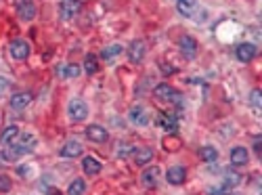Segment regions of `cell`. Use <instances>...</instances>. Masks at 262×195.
Masks as SVG:
<instances>
[{"mask_svg": "<svg viewBox=\"0 0 262 195\" xmlns=\"http://www.w3.org/2000/svg\"><path fill=\"white\" fill-rule=\"evenodd\" d=\"M122 44H111V47H107V49H103V53H101V57L105 61H109V59H113V57H117L122 53Z\"/></svg>", "mask_w": 262, "mask_h": 195, "instance_id": "d4e9b609", "label": "cell"}, {"mask_svg": "<svg viewBox=\"0 0 262 195\" xmlns=\"http://www.w3.org/2000/svg\"><path fill=\"white\" fill-rule=\"evenodd\" d=\"M82 9V0H61V7H59V13L63 19H74Z\"/></svg>", "mask_w": 262, "mask_h": 195, "instance_id": "52a82bcc", "label": "cell"}, {"mask_svg": "<svg viewBox=\"0 0 262 195\" xmlns=\"http://www.w3.org/2000/svg\"><path fill=\"white\" fill-rule=\"evenodd\" d=\"M156 124L162 126V128H164L166 132H170V134H176V132H178V120H176V116H172V113L160 111L158 118H156Z\"/></svg>", "mask_w": 262, "mask_h": 195, "instance_id": "5b68a950", "label": "cell"}, {"mask_svg": "<svg viewBox=\"0 0 262 195\" xmlns=\"http://www.w3.org/2000/svg\"><path fill=\"white\" fill-rule=\"evenodd\" d=\"M195 9H197V0H176V11L183 17H191Z\"/></svg>", "mask_w": 262, "mask_h": 195, "instance_id": "d6986e66", "label": "cell"}, {"mask_svg": "<svg viewBox=\"0 0 262 195\" xmlns=\"http://www.w3.org/2000/svg\"><path fill=\"white\" fill-rule=\"evenodd\" d=\"M9 103H11V107H13L15 111H21V109H26L32 103V93H28V90H23V93H15L13 97L9 99Z\"/></svg>", "mask_w": 262, "mask_h": 195, "instance_id": "4fadbf2b", "label": "cell"}, {"mask_svg": "<svg viewBox=\"0 0 262 195\" xmlns=\"http://www.w3.org/2000/svg\"><path fill=\"white\" fill-rule=\"evenodd\" d=\"M260 97H262V93H260V88H254L252 93H249V99H252V105H256L258 109H260Z\"/></svg>", "mask_w": 262, "mask_h": 195, "instance_id": "83f0119b", "label": "cell"}, {"mask_svg": "<svg viewBox=\"0 0 262 195\" xmlns=\"http://www.w3.org/2000/svg\"><path fill=\"white\" fill-rule=\"evenodd\" d=\"M9 88H11V82H9L7 78L0 76V97H5V95L9 93Z\"/></svg>", "mask_w": 262, "mask_h": 195, "instance_id": "f1b7e54d", "label": "cell"}, {"mask_svg": "<svg viewBox=\"0 0 262 195\" xmlns=\"http://www.w3.org/2000/svg\"><path fill=\"white\" fill-rule=\"evenodd\" d=\"M84 72H86L88 76H92V74L99 72V61H97V57H94L92 53H88L86 59H84Z\"/></svg>", "mask_w": 262, "mask_h": 195, "instance_id": "cb8c5ba5", "label": "cell"}, {"mask_svg": "<svg viewBox=\"0 0 262 195\" xmlns=\"http://www.w3.org/2000/svg\"><path fill=\"white\" fill-rule=\"evenodd\" d=\"M166 178H168L170 185H183L185 178H187V170L185 166H170L168 172H166Z\"/></svg>", "mask_w": 262, "mask_h": 195, "instance_id": "7c38bea8", "label": "cell"}, {"mask_svg": "<svg viewBox=\"0 0 262 195\" xmlns=\"http://www.w3.org/2000/svg\"><path fill=\"white\" fill-rule=\"evenodd\" d=\"M17 15H19V19H23V21H32V19L36 17V5L32 3V5L17 7Z\"/></svg>", "mask_w": 262, "mask_h": 195, "instance_id": "ffe728a7", "label": "cell"}, {"mask_svg": "<svg viewBox=\"0 0 262 195\" xmlns=\"http://www.w3.org/2000/svg\"><path fill=\"white\" fill-rule=\"evenodd\" d=\"M82 170H84V174H88V176H97L99 172L103 170V166H101V162L97 157L86 155L84 159H82Z\"/></svg>", "mask_w": 262, "mask_h": 195, "instance_id": "5bb4252c", "label": "cell"}, {"mask_svg": "<svg viewBox=\"0 0 262 195\" xmlns=\"http://www.w3.org/2000/svg\"><path fill=\"white\" fill-rule=\"evenodd\" d=\"M128 120L133 122L135 126H147L149 124L147 109L143 105H133V109H130V113H128Z\"/></svg>", "mask_w": 262, "mask_h": 195, "instance_id": "8fae6325", "label": "cell"}, {"mask_svg": "<svg viewBox=\"0 0 262 195\" xmlns=\"http://www.w3.org/2000/svg\"><path fill=\"white\" fill-rule=\"evenodd\" d=\"M235 55H237V59H239L241 63H249V61H252L254 57L258 55V49L254 47V44H249V42H243V44H239V47H237Z\"/></svg>", "mask_w": 262, "mask_h": 195, "instance_id": "9c48e42d", "label": "cell"}, {"mask_svg": "<svg viewBox=\"0 0 262 195\" xmlns=\"http://www.w3.org/2000/svg\"><path fill=\"white\" fill-rule=\"evenodd\" d=\"M63 76L65 78H78L80 76V67L74 65V63H71V65H63Z\"/></svg>", "mask_w": 262, "mask_h": 195, "instance_id": "484cf974", "label": "cell"}, {"mask_svg": "<svg viewBox=\"0 0 262 195\" xmlns=\"http://www.w3.org/2000/svg\"><path fill=\"white\" fill-rule=\"evenodd\" d=\"M260 147H262V139H260V136H256V141H254V151H256V155H260Z\"/></svg>", "mask_w": 262, "mask_h": 195, "instance_id": "f546056e", "label": "cell"}, {"mask_svg": "<svg viewBox=\"0 0 262 195\" xmlns=\"http://www.w3.org/2000/svg\"><path fill=\"white\" fill-rule=\"evenodd\" d=\"M19 134H21L19 126L11 124V126H7V128L3 130V134H0V143H5V145H15L17 139H19Z\"/></svg>", "mask_w": 262, "mask_h": 195, "instance_id": "9a60e30c", "label": "cell"}, {"mask_svg": "<svg viewBox=\"0 0 262 195\" xmlns=\"http://www.w3.org/2000/svg\"><path fill=\"white\" fill-rule=\"evenodd\" d=\"M34 3V0H15V5L17 7H23V5H32Z\"/></svg>", "mask_w": 262, "mask_h": 195, "instance_id": "4dcf8cb0", "label": "cell"}, {"mask_svg": "<svg viewBox=\"0 0 262 195\" xmlns=\"http://www.w3.org/2000/svg\"><path fill=\"white\" fill-rule=\"evenodd\" d=\"M199 157L204 159V162H216V159H218V151L212 145H206V147L199 149Z\"/></svg>", "mask_w": 262, "mask_h": 195, "instance_id": "7402d4cb", "label": "cell"}, {"mask_svg": "<svg viewBox=\"0 0 262 195\" xmlns=\"http://www.w3.org/2000/svg\"><path fill=\"white\" fill-rule=\"evenodd\" d=\"M84 153V147H82V143L80 141H67L65 145H63V149H61V155L63 157H78V155H82Z\"/></svg>", "mask_w": 262, "mask_h": 195, "instance_id": "ac0fdd59", "label": "cell"}, {"mask_svg": "<svg viewBox=\"0 0 262 195\" xmlns=\"http://www.w3.org/2000/svg\"><path fill=\"white\" fill-rule=\"evenodd\" d=\"M247 159H249V155H247V149L245 147L237 145V147L231 149V164L233 166H245Z\"/></svg>", "mask_w": 262, "mask_h": 195, "instance_id": "e0dca14e", "label": "cell"}, {"mask_svg": "<svg viewBox=\"0 0 262 195\" xmlns=\"http://www.w3.org/2000/svg\"><path fill=\"white\" fill-rule=\"evenodd\" d=\"M11 187H13V182H11V178H9V176H5V174H0V193H7V191H11Z\"/></svg>", "mask_w": 262, "mask_h": 195, "instance_id": "4316f807", "label": "cell"}, {"mask_svg": "<svg viewBox=\"0 0 262 195\" xmlns=\"http://www.w3.org/2000/svg\"><path fill=\"white\" fill-rule=\"evenodd\" d=\"M162 145H164V149H168V151H178V149L183 147V141L178 139L176 134H168L166 139L162 141Z\"/></svg>", "mask_w": 262, "mask_h": 195, "instance_id": "44dd1931", "label": "cell"}, {"mask_svg": "<svg viewBox=\"0 0 262 195\" xmlns=\"http://www.w3.org/2000/svg\"><path fill=\"white\" fill-rule=\"evenodd\" d=\"M126 53H128V59L133 63H141L143 59H145V53H147L145 42H143V40H133V42H130V47L126 49Z\"/></svg>", "mask_w": 262, "mask_h": 195, "instance_id": "8992f818", "label": "cell"}, {"mask_svg": "<svg viewBox=\"0 0 262 195\" xmlns=\"http://www.w3.org/2000/svg\"><path fill=\"white\" fill-rule=\"evenodd\" d=\"M133 159H135L137 166H145V164H149L151 159H153V149H149V147H139V149H135Z\"/></svg>", "mask_w": 262, "mask_h": 195, "instance_id": "2e32d148", "label": "cell"}, {"mask_svg": "<svg viewBox=\"0 0 262 195\" xmlns=\"http://www.w3.org/2000/svg\"><path fill=\"white\" fill-rule=\"evenodd\" d=\"M160 174H162L160 166H151V168H147V170H145V172H143V174H141V182H143V185H145V187L153 189V187H158Z\"/></svg>", "mask_w": 262, "mask_h": 195, "instance_id": "30bf717a", "label": "cell"}, {"mask_svg": "<svg viewBox=\"0 0 262 195\" xmlns=\"http://www.w3.org/2000/svg\"><path fill=\"white\" fill-rule=\"evenodd\" d=\"M67 113H69V120L82 122V120H86V116H88V105L82 99H71L69 105H67Z\"/></svg>", "mask_w": 262, "mask_h": 195, "instance_id": "6da1fadb", "label": "cell"}, {"mask_svg": "<svg viewBox=\"0 0 262 195\" xmlns=\"http://www.w3.org/2000/svg\"><path fill=\"white\" fill-rule=\"evenodd\" d=\"M178 49H181L185 59H195V55H197V40L193 36H181V40H178Z\"/></svg>", "mask_w": 262, "mask_h": 195, "instance_id": "277c9868", "label": "cell"}, {"mask_svg": "<svg viewBox=\"0 0 262 195\" xmlns=\"http://www.w3.org/2000/svg\"><path fill=\"white\" fill-rule=\"evenodd\" d=\"M51 195H61V193H59V191H57V189H55V191H53V193H51Z\"/></svg>", "mask_w": 262, "mask_h": 195, "instance_id": "1f68e13d", "label": "cell"}, {"mask_svg": "<svg viewBox=\"0 0 262 195\" xmlns=\"http://www.w3.org/2000/svg\"><path fill=\"white\" fill-rule=\"evenodd\" d=\"M84 191H86V182L82 178H74L67 187V195H82Z\"/></svg>", "mask_w": 262, "mask_h": 195, "instance_id": "603a6c76", "label": "cell"}, {"mask_svg": "<svg viewBox=\"0 0 262 195\" xmlns=\"http://www.w3.org/2000/svg\"><path fill=\"white\" fill-rule=\"evenodd\" d=\"M153 95H156V99H160L162 103H176L178 99H181V95H178L176 90L170 84H166V82L158 84L156 90H153Z\"/></svg>", "mask_w": 262, "mask_h": 195, "instance_id": "3957f363", "label": "cell"}, {"mask_svg": "<svg viewBox=\"0 0 262 195\" xmlns=\"http://www.w3.org/2000/svg\"><path fill=\"white\" fill-rule=\"evenodd\" d=\"M84 134L88 136V141H92V143H105L107 139H109V132H107L103 126H99V124H90L88 128L84 130Z\"/></svg>", "mask_w": 262, "mask_h": 195, "instance_id": "ba28073f", "label": "cell"}, {"mask_svg": "<svg viewBox=\"0 0 262 195\" xmlns=\"http://www.w3.org/2000/svg\"><path fill=\"white\" fill-rule=\"evenodd\" d=\"M9 53H11V57H13V59H17V61H26L28 57H30V44H28V40L15 38L13 42L9 44Z\"/></svg>", "mask_w": 262, "mask_h": 195, "instance_id": "7a4b0ae2", "label": "cell"}]
</instances>
